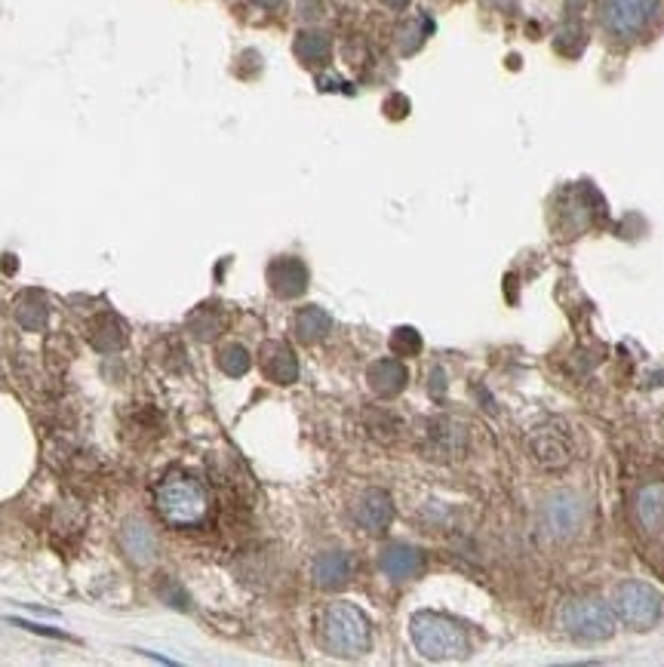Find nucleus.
I'll use <instances>...</instances> for the list:
<instances>
[{
	"label": "nucleus",
	"mask_w": 664,
	"mask_h": 667,
	"mask_svg": "<svg viewBox=\"0 0 664 667\" xmlns=\"http://www.w3.org/2000/svg\"><path fill=\"white\" fill-rule=\"evenodd\" d=\"M391 348H394L397 357H412V354H419V351H422V339H419V332H415V329L403 326V329L394 332Z\"/></svg>",
	"instance_id": "412c9836"
},
{
	"label": "nucleus",
	"mask_w": 664,
	"mask_h": 667,
	"mask_svg": "<svg viewBox=\"0 0 664 667\" xmlns=\"http://www.w3.org/2000/svg\"><path fill=\"white\" fill-rule=\"evenodd\" d=\"M219 366H222L228 375H243V372L249 369V354H246V348H240V345L222 348V351H219Z\"/></svg>",
	"instance_id": "aec40b11"
},
{
	"label": "nucleus",
	"mask_w": 664,
	"mask_h": 667,
	"mask_svg": "<svg viewBox=\"0 0 664 667\" xmlns=\"http://www.w3.org/2000/svg\"><path fill=\"white\" fill-rule=\"evenodd\" d=\"M560 624L572 640L600 643V640H609L615 631V612L597 597H578L563 606Z\"/></svg>",
	"instance_id": "20e7f679"
},
{
	"label": "nucleus",
	"mask_w": 664,
	"mask_h": 667,
	"mask_svg": "<svg viewBox=\"0 0 664 667\" xmlns=\"http://www.w3.org/2000/svg\"><path fill=\"white\" fill-rule=\"evenodd\" d=\"M351 572H354V563H351V557L342 554V551H326V554H320V557L314 560V569H311L314 585L323 588V591H339V588H345Z\"/></svg>",
	"instance_id": "9b49d317"
},
{
	"label": "nucleus",
	"mask_w": 664,
	"mask_h": 667,
	"mask_svg": "<svg viewBox=\"0 0 664 667\" xmlns=\"http://www.w3.org/2000/svg\"><path fill=\"white\" fill-rule=\"evenodd\" d=\"M329 326H332V320H329V314L323 311V308H302L299 311V317H296V332H299V339L302 342H317V339H323L326 332H329Z\"/></svg>",
	"instance_id": "a211bd4d"
},
{
	"label": "nucleus",
	"mask_w": 664,
	"mask_h": 667,
	"mask_svg": "<svg viewBox=\"0 0 664 667\" xmlns=\"http://www.w3.org/2000/svg\"><path fill=\"white\" fill-rule=\"evenodd\" d=\"M296 53H299L302 62L317 65V62H323V59L329 56V44H326L323 34H302V37L296 40Z\"/></svg>",
	"instance_id": "6ab92c4d"
},
{
	"label": "nucleus",
	"mask_w": 664,
	"mask_h": 667,
	"mask_svg": "<svg viewBox=\"0 0 664 667\" xmlns=\"http://www.w3.org/2000/svg\"><path fill=\"white\" fill-rule=\"evenodd\" d=\"M268 280H271V289L283 299H296L305 293L308 286V271L299 259H277L271 268H268Z\"/></svg>",
	"instance_id": "f8f14e48"
},
{
	"label": "nucleus",
	"mask_w": 664,
	"mask_h": 667,
	"mask_svg": "<svg viewBox=\"0 0 664 667\" xmlns=\"http://www.w3.org/2000/svg\"><path fill=\"white\" fill-rule=\"evenodd\" d=\"M382 572L394 581H406L422 572V554L409 545H391L382 551Z\"/></svg>",
	"instance_id": "2eb2a0df"
},
{
	"label": "nucleus",
	"mask_w": 664,
	"mask_h": 667,
	"mask_svg": "<svg viewBox=\"0 0 664 667\" xmlns=\"http://www.w3.org/2000/svg\"><path fill=\"white\" fill-rule=\"evenodd\" d=\"M529 449L538 465L545 468H566L572 462V446L560 425H542L529 434Z\"/></svg>",
	"instance_id": "6e6552de"
},
{
	"label": "nucleus",
	"mask_w": 664,
	"mask_h": 667,
	"mask_svg": "<svg viewBox=\"0 0 664 667\" xmlns=\"http://www.w3.org/2000/svg\"><path fill=\"white\" fill-rule=\"evenodd\" d=\"M388 4H391V7H403V4H406V0H388Z\"/></svg>",
	"instance_id": "4be33fe9"
},
{
	"label": "nucleus",
	"mask_w": 664,
	"mask_h": 667,
	"mask_svg": "<svg viewBox=\"0 0 664 667\" xmlns=\"http://www.w3.org/2000/svg\"><path fill=\"white\" fill-rule=\"evenodd\" d=\"M369 385L379 397H394L406 388V366L397 357H385L369 366Z\"/></svg>",
	"instance_id": "ddd939ff"
},
{
	"label": "nucleus",
	"mask_w": 664,
	"mask_h": 667,
	"mask_svg": "<svg viewBox=\"0 0 664 667\" xmlns=\"http://www.w3.org/2000/svg\"><path fill=\"white\" fill-rule=\"evenodd\" d=\"M154 508L173 529H194L210 514L206 486L191 474H170L154 486Z\"/></svg>",
	"instance_id": "f257e3e1"
},
{
	"label": "nucleus",
	"mask_w": 664,
	"mask_h": 667,
	"mask_svg": "<svg viewBox=\"0 0 664 667\" xmlns=\"http://www.w3.org/2000/svg\"><path fill=\"white\" fill-rule=\"evenodd\" d=\"M357 523L366 529V532H385L394 520V505H391V495L382 492V489H369L363 492V498L357 502V511H354Z\"/></svg>",
	"instance_id": "1a4fd4ad"
},
{
	"label": "nucleus",
	"mask_w": 664,
	"mask_h": 667,
	"mask_svg": "<svg viewBox=\"0 0 664 667\" xmlns=\"http://www.w3.org/2000/svg\"><path fill=\"white\" fill-rule=\"evenodd\" d=\"M412 643L431 661H455L468 655V637L465 631L446 615L437 612H419L409 624Z\"/></svg>",
	"instance_id": "7ed1b4c3"
},
{
	"label": "nucleus",
	"mask_w": 664,
	"mask_h": 667,
	"mask_svg": "<svg viewBox=\"0 0 664 667\" xmlns=\"http://www.w3.org/2000/svg\"><path fill=\"white\" fill-rule=\"evenodd\" d=\"M634 514L643 532L664 535V483H649L637 492Z\"/></svg>",
	"instance_id": "9d476101"
},
{
	"label": "nucleus",
	"mask_w": 664,
	"mask_h": 667,
	"mask_svg": "<svg viewBox=\"0 0 664 667\" xmlns=\"http://www.w3.org/2000/svg\"><path fill=\"white\" fill-rule=\"evenodd\" d=\"M262 366L268 372V379H274L277 385H293L299 379V360L286 345L274 342L262 351Z\"/></svg>",
	"instance_id": "4468645a"
},
{
	"label": "nucleus",
	"mask_w": 664,
	"mask_h": 667,
	"mask_svg": "<svg viewBox=\"0 0 664 667\" xmlns=\"http://www.w3.org/2000/svg\"><path fill=\"white\" fill-rule=\"evenodd\" d=\"M120 545L123 551H127L136 563H148L154 557V535L145 523L139 520H130L127 526H123L120 532Z\"/></svg>",
	"instance_id": "f3484780"
},
{
	"label": "nucleus",
	"mask_w": 664,
	"mask_h": 667,
	"mask_svg": "<svg viewBox=\"0 0 664 667\" xmlns=\"http://www.w3.org/2000/svg\"><path fill=\"white\" fill-rule=\"evenodd\" d=\"M588 520V505L585 498L575 495V492H551L545 502H542V511H538V523H542L545 535L554 538V541H569L578 535V529L585 526Z\"/></svg>",
	"instance_id": "0eeeda50"
},
{
	"label": "nucleus",
	"mask_w": 664,
	"mask_h": 667,
	"mask_svg": "<svg viewBox=\"0 0 664 667\" xmlns=\"http://www.w3.org/2000/svg\"><path fill=\"white\" fill-rule=\"evenodd\" d=\"M320 643L342 658H357L369 649V618L351 603H332L320 615Z\"/></svg>",
	"instance_id": "f03ea898"
},
{
	"label": "nucleus",
	"mask_w": 664,
	"mask_h": 667,
	"mask_svg": "<svg viewBox=\"0 0 664 667\" xmlns=\"http://www.w3.org/2000/svg\"><path fill=\"white\" fill-rule=\"evenodd\" d=\"M661 0H600V22L618 40L643 37L658 19Z\"/></svg>",
	"instance_id": "39448f33"
},
{
	"label": "nucleus",
	"mask_w": 664,
	"mask_h": 667,
	"mask_svg": "<svg viewBox=\"0 0 664 667\" xmlns=\"http://www.w3.org/2000/svg\"><path fill=\"white\" fill-rule=\"evenodd\" d=\"M127 342V326H123L114 314H102L90 326V345L96 351H117Z\"/></svg>",
	"instance_id": "dca6fc26"
},
{
	"label": "nucleus",
	"mask_w": 664,
	"mask_h": 667,
	"mask_svg": "<svg viewBox=\"0 0 664 667\" xmlns=\"http://www.w3.org/2000/svg\"><path fill=\"white\" fill-rule=\"evenodd\" d=\"M612 612L634 631H649L661 618V594L646 581H625L612 594Z\"/></svg>",
	"instance_id": "423d86ee"
}]
</instances>
